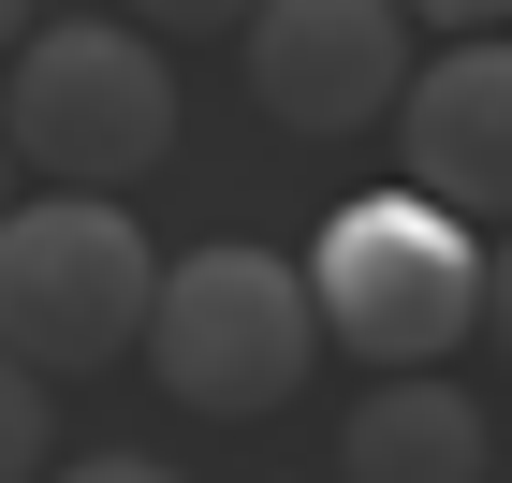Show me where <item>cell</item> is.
I'll list each match as a JSON object with an SVG mask.
<instances>
[{"mask_svg": "<svg viewBox=\"0 0 512 483\" xmlns=\"http://www.w3.org/2000/svg\"><path fill=\"white\" fill-rule=\"evenodd\" d=\"M308 308L352 366H439L483 322V235L425 191H352L308 235Z\"/></svg>", "mask_w": 512, "mask_h": 483, "instance_id": "obj_3", "label": "cell"}, {"mask_svg": "<svg viewBox=\"0 0 512 483\" xmlns=\"http://www.w3.org/2000/svg\"><path fill=\"white\" fill-rule=\"evenodd\" d=\"M381 147H395V191L454 205V220H512V30H469L439 59H410Z\"/></svg>", "mask_w": 512, "mask_h": 483, "instance_id": "obj_6", "label": "cell"}, {"mask_svg": "<svg viewBox=\"0 0 512 483\" xmlns=\"http://www.w3.org/2000/svg\"><path fill=\"white\" fill-rule=\"evenodd\" d=\"M147 293H161V249L118 191H15L0 220V352L15 366H118L147 352Z\"/></svg>", "mask_w": 512, "mask_h": 483, "instance_id": "obj_4", "label": "cell"}, {"mask_svg": "<svg viewBox=\"0 0 512 483\" xmlns=\"http://www.w3.org/2000/svg\"><path fill=\"white\" fill-rule=\"evenodd\" d=\"M0 147L44 191H132L176 147V74L132 15H59L0 59Z\"/></svg>", "mask_w": 512, "mask_h": 483, "instance_id": "obj_1", "label": "cell"}, {"mask_svg": "<svg viewBox=\"0 0 512 483\" xmlns=\"http://www.w3.org/2000/svg\"><path fill=\"white\" fill-rule=\"evenodd\" d=\"M0 220H15V147H0Z\"/></svg>", "mask_w": 512, "mask_h": 483, "instance_id": "obj_14", "label": "cell"}, {"mask_svg": "<svg viewBox=\"0 0 512 483\" xmlns=\"http://www.w3.org/2000/svg\"><path fill=\"white\" fill-rule=\"evenodd\" d=\"M44 454H59V396H44V366L0 352V483H44Z\"/></svg>", "mask_w": 512, "mask_h": 483, "instance_id": "obj_8", "label": "cell"}, {"mask_svg": "<svg viewBox=\"0 0 512 483\" xmlns=\"http://www.w3.org/2000/svg\"><path fill=\"white\" fill-rule=\"evenodd\" d=\"M59 483H176L161 454H88V469H59Z\"/></svg>", "mask_w": 512, "mask_h": 483, "instance_id": "obj_12", "label": "cell"}, {"mask_svg": "<svg viewBox=\"0 0 512 483\" xmlns=\"http://www.w3.org/2000/svg\"><path fill=\"white\" fill-rule=\"evenodd\" d=\"M483 337H498V352H512V235L483 249Z\"/></svg>", "mask_w": 512, "mask_h": 483, "instance_id": "obj_11", "label": "cell"}, {"mask_svg": "<svg viewBox=\"0 0 512 483\" xmlns=\"http://www.w3.org/2000/svg\"><path fill=\"white\" fill-rule=\"evenodd\" d=\"M498 440H483L469 381H439V366H381L337 425V483H483Z\"/></svg>", "mask_w": 512, "mask_h": 483, "instance_id": "obj_7", "label": "cell"}, {"mask_svg": "<svg viewBox=\"0 0 512 483\" xmlns=\"http://www.w3.org/2000/svg\"><path fill=\"white\" fill-rule=\"evenodd\" d=\"M118 15H132V30H176V44H205V30H249V15H264V0H118Z\"/></svg>", "mask_w": 512, "mask_h": 483, "instance_id": "obj_9", "label": "cell"}, {"mask_svg": "<svg viewBox=\"0 0 512 483\" xmlns=\"http://www.w3.org/2000/svg\"><path fill=\"white\" fill-rule=\"evenodd\" d=\"M322 366V308H308V264L293 249H176L147 293V381L205 425H264L293 410V381Z\"/></svg>", "mask_w": 512, "mask_h": 483, "instance_id": "obj_2", "label": "cell"}, {"mask_svg": "<svg viewBox=\"0 0 512 483\" xmlns=\"http://www.w3.org/2000/svg\"><path fill=\"white\" fill-rule=\"evenodd\" d=\"M395 15H425V30H439V44H469V30H498L512 0H395Z\"/></svg>", "mask_w": 512, "mask_h": 483, "instance_id": "obj_10", "label": "cell"}, {"mask_svg": "<svg viewBox=\"0 0 512 483\" xmlns=\"http://www.w3.org/2000/svg\"><path fill=\"white\" fill-rule=\"evenodd\" d=\"M15 44H30V0H0V59H15Z\"/></svg>", "mask_w": 512, "mask_h": 483, "instance_id": "obj_13", "label": "cell"}, {"mask_svg": "<svg viewBox=\"0 0 512 483\" xmlns=\"http://www.w3.org/2000/svg\"><path fill=\"white\" fill-rule=\"evenodd\" d=\"M235 44H249V103L278 132H322V147L381 132L395 88H410V15L395 0H264Z\"/></svg>", "mask_w": 512, "mask_h": 483, "instance_id": "obj_5", "label": "cell"}]
</instances>
